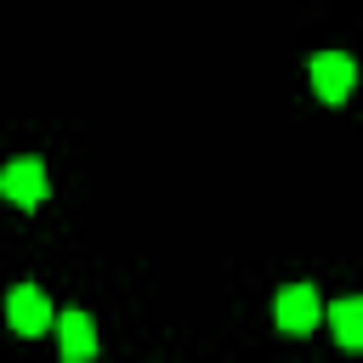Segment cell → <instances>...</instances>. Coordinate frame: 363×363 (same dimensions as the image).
I'll use <instances>...</instances> for the list:
<instances>
[{"mask_svg": "<svg viewBox=\"0 0 363 363\" xmlns=\"http://www.w3.org/2000/svg\"><path fill=\"white\" fill-rule=\"evenodd\" d=\"M6 318H11L17 335H45V323H51V301H45L34 284H17V289L6 295Z\"/></svg>", "mask_w": 363, "mask_h": 363, "instance_id": "obj_4", "label": "cell"}, {"mask_svg": "<svg viewBox=\"0 0 363 363\" xmlns=\"http://www.w3.org/2000/svg\"><path fill=\"white\" fill-rule=\"evenodd\" d=\"M352 79H357V62H352L346 51H318V57H312V91H318L323 102H346Z\"/></svg>", "mask_w": 363, "mask_h": 363, "instance_id": "obj_3", "label": "cell"}, {"mask_svg": "<svg viewBox=\"0 0 363 363\" xmlns=\"http://www.w3.org/2000/svg\"><path fill=\"white\" fill-rule=\"evenodd\" d=\"M272 318H278V329H289V335H306V329H318V318H323V301H318V289H306V284H289V289H278V306H272Z\"/></svg>", "mask_w": 363, "mask_h": 363, "instance_id": "obj_2", "label": "cell"}, {"mask_svg": "<svg viewBox=\"0 0 363 363\" xmlns=\"http://www.w3.org/2000/svg\"><path fill=\"white\" fill-rule=\"evenodd\" d=\"M323 318L335 323V340L352 352V346H363V301H335V306H323Z\"/></svg>", "mask_w": 363, "mask_h": 363, "instance_id": "obj_6", "label": "cell"}, {"mask_svg": "<svg viewBox=\"0 0 363 363\" xmlns=\"http://www.w3.org/2000/svg\"><path fill=\"white\" fill-rule=\"evenodd\" d=\"M0 199H11L17 210L45 204V164H40V159H11V164L0 170Z\"/></svg>", "mask_w": 363, "mask_h": 363, "instance_id": "obj_1", "label": "cell"}, {"mask_svg": "<svg viewBox=\"0 0 363 363\" xmlns=\"http://www.w3.org/2000/svg\"><path fill=\"white\" fill-rule=\"evenodd\" d=\"M51 323H57V346H62L68 363H85V357L96 352V329H91L85 312H62V318H51Z\"/></svg>", "mask_w": 363, "mask_h": 363, "instance_id": "obj_5", "label": "cell"}]
</instances>
